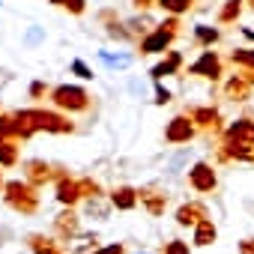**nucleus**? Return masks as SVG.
I'll list each match as a JSON object with an SVG mask.
<instances>
[{
    "instance_id": "obj_1",
    "label": "nucleus",
    "mask_w": 254,
    "mask_h": 254,
    "mask_svg": "<svg viewBox=\"0 0 254 254\" xmlns=\"http://www.w3.org/2000/svg\"><path fill=\"white\" fill-rule=\"evenodd\" d=\"M36 132L69 135V132H75V123L63 114L42 111V108H24V111L12 114V138H30Z\"/></svg>"
},
{
    "instance_id": "obj_2",
    "label": "nucleus",
    "mask_w": 254,
    "mask_h": 254,
    "mask_svg": "<svg viewBox=\"0 0 254 254\" xmlns=\"http://www.w3.org/2000/svg\"><path fill=\"white\" fill-rule=\"evenodd\" d=\"M218 159L221 162H254V120L242 117L236 123L227 126V132L221 138V147H218Z\"/></svg>"
},
{
    "instance_id": "obj_3",
    "label": "nucleus",
    "mask_w": 254,
    "mask_h": 254,
    "mask_svg": "<svg viewBox=\"0 0 254 254\" xmlns=\"http://www.w3.org/2000/svg\"><path fill=\"white\" fill-rule=\"evenodd\" d=\"M3 200L9 209L21 215H33L39 209V189H33L27 180H9L3 186Z\"/></svg>"
},
{
    "instance_id": "obj_4",
    "label": "nucleus",
    "mask_w": 254,
    "mask_h": 254,
    "mask_svg": "<svg viewBox=\"0 0 254 254\" xmlns=\"http://www.w3.org/2000/svg\"><path fill=\"white\" fill-rule=\"evenodd\" d=\"M51 102H54V108H60V111H69V114H84V111H90V93L84 90V87H78V84H60V87H54L51 90Z\"/></svg>"
},
{
    "instance_id": "obj_5",
    "label": "nucleus",
    "mask_w": 254,
    "mask_h": 254,
    "mask_svg": "<svg viewBox=\"0 0 254 254\" xmlns=\"http://www.w3.org/2000/svg\"><path fill=\"white\" fill-rule=\"evenodd\" d=\"M177 33H180V21H177V18L162 21L150 36L141 39V54H162V51H168L171 42L177 39Z\"/></svg>"
},
{
    "instance_id": "obj_6",
    "label": "nucleus",
    "mask_w": 254,
    "mask_h": 254,
    "mask_svg": "<svg viewBox=\"0 0 254 254\" xmlns=\"http://www.w3.org/2000/svg\"><path fill=\"white\" fill-rule=\"evenodd\" d=\"M60 177H63L60 168H54V165H48V162H42V159H30V162H24V180H27L33 189H42L45 183L60 180Z\"/></svg>"
},
{
    "instance_id": "obj_7",
    "label": "nucleus",
    "mask_w": 254,
    "mask_h": 254,
    "mask_svg": "<svg viewBox=\"0 0 254 254\" xmlns=\"http://www.w3.org/2000/svg\"><path fill=\"white\" fill-rule=\"evenodd\" d=\"M189 186H191L194 191H200V194L212 191V189L218 186L215 165H209V162H194V165L189 168Z\"/></svg>"
},
{
    "instance_id": "obj_8",
    "label": "nucleus",
    "mask_w": 254,
    "mask_h": 254,
    "mask_svg": "<svg viewBox=\"0 0 254 254\" xmlns=\"http://www.w3.org/2000/svg\"><path fill=\"white\" fill-rule=\"evenodd\" d=\"M194 123H191V117L189 114H177L171 123H168V129H165V141L168 144H189L191 138H194Z\"/></svg>"
},
{
    "instance_id": "obj_9",
    "label": "nucleus",
    "mask_w": 254,
    "mask_h": 254,
    "mask_svg": "<svg viewBox=\"0 0 254 254\" xmlns=\"http://www.w3.org/2000/svg\"><path fill=\"white\" fill-rule=\"evenodd\" d=\"M221 69H224V63H221V57H218L215 51H203V54L189 66L191 75H200V78H209V81H218V78H221Z\"/></svg>"
},
{
    "instance_id": "obj_10",
    "label": "nucleus",
    "mask_w": 254,
    "mask_h": 254,
    "mask_svg": "<svg viewBox=\"0 0 254 254\" xmlns=\"http://www.w3.org/2000/svg\"><path fill=\"white\" fill-rule=\"evenodd\" d=\"M138 203H141L150 215H165L168 191L159 189V186H144V189H138Z\"/></svg>"
},
{
    "instance_id": "obj_11",
    "label": "nucleus",
    "mask_w": 254,
    "mask_h": 254,
    "mask_svg": "<svg viewBox=\"0 0 254 254\" xmlns=\"http://www.w3.org/2000/svg\"><path fill=\"white\" fill-rule=\"evenodd\" d=\"M209 218V209H206V203H200V200H189V203H183L180 209H177V224L180 227H197L200 221H206Z\"/></svg>"
},
{
    "instance_id": "obj_12",
    "label": "nucleus",
    "mask_w": 254,
    "mask_h": 254,
    "mask_svg": "<svg viewBox=\"0 0 254 254\" xmlns=\"http://www.w3.org/2000/svg\"><path fill=\"white\" fill-rule=\"evenodd\" d=\"M54 233H57L60 239L72 242V239L81 233V218H78V212H75V209H63V212H57V215H54Z\"/></svg>"
},
{
    "instance_id": "obj_13",
    "label": "nucleus",
    "mask_w": 254,
    "mask_h": 254,
    "mask_svg": "<svg viewBox=\"0 0 254 254\" xmlns=\"http://www.w3.org/2000/svg\"><path fill=\"white\" fill-rule=\"evenodd\" d=\"M189 117H191V123H194V129H206V132L212 129V132H218V126H221L218 111L209 108V105H197V108H191Z\"/></svg>"
},
{
    "instance_id": "obj_14",
    "label": "nucleus",
    "mask_w": 254,
    "mask_h": 254,
    "mask_svg": "<svg viewBox=\"0 0 254 254\" xmlns=\"http://www.w3.org/2000/svg\"><path fill=\"white\" fill-rule=\"evenodd\" d=\"M57 200H60L66 209H72V206L81 200V186H78V180H72L69 174H63V177L57 180Z\"/></svg>"
},
{
    "instance_id": "obj_15",
    "label": "nucleus",
    "mask_w": 254,
    "mask_h": 254,
    "mask_svg": "<svg viewBox=\"0 0 254 254\" xmlns=\"http://www.w3.org/2000/svg\"><path fill=\"white\" fill-rule=\"evenodd\" d=\"M224 99L230 102H248L251 99V84L245 75H233L230 81H224Z\"/></svg>"
},
{
    "instance_id": "obj_16",
    "label": "nucleus",
    "mask_w": 254,
    "mask_h": 254,
    "mask_svg": "<svg viewBox=\"0 0 254 254\" xmlns=\"http://www.w3.org/2000/svg\"><path fill=\"white\" fill-rule=\"evenodd\" d=\"M111 206H117V209H123V212L135 209V206H138V189H132V186H117V189L111 191Z\"/></svg>"
},
{
    "instance_id": "obj_17",
    "label": "nucleus",
    "mask_w": 254,
    "mask_h": 254,
    "mask_svg": "<svg viewBox=\"0 0 254 254\" xmlns=\"http://www.w3.org/2000/svg\"><path fill=\"white\" fill-rule=\"evenodd\" d=\"M180 66H183V54H180V51H171L162 63H156V66L150 69V75H153V81H162V78H168V75H177Z\"/></svg>"
},
{
    "instance_id": "obj_18",
    "label": "nucleus",
    "mask_w": 254,
    "mask_h": 254,
    "mask_svg": "<svg viewBox=\"0 0 254 254\" xmlns=\"http://www.w3.org/2000/svg\"><path fill=\"white\" fill-rule=\"evenodd\" d=\"M27 245H30L33 254H63L60 242L51 239V236H45V233H30L27 236Z\"/></svg>"
},
{
    "instance_id": "obj_19",
    "label": "nucleus",
    "mask_w": 254,
    "mask_h": 254,
    "mask_svg": "<svg viewBox=\"0 0 254 254\" xmlns=\"http://www.w3.org/2000/svg\"><path fill=\"white\" fill-rule=\"evenodd\" d=\"M218 239V227L212 224V218H206V221H200L197 227H194V233H191V242L194 245H200V248H206V245H212Z\"/></svg>"
},
{
    "instance_id": "obj_20",
    "label": "nucleus",
    "mask_w": 254,
    "mask_h": 254,
    "mask_svg": "<svg viewBox=\"0 0 254 254\" xmlns=\"http://www.w3.org/2000/svg\"><path fill=\"white\" fill-rule=\"evenodd\" d=\"M96 242H99L96 233H78V236L72 239V254H96V251H99Z\"/></svg>"
},
{
    "instance_id": "obj_21",
    "label": "nucleus",
    "mask_w": 254,
    "mask_h": 254,
    "mask_svg": "<svg viewBox=\"0 0 254 254\" xmlns=\"http://www.w3.org/2000/svg\"><path fill=\"white\" fill-rule=\"evenodd\" d=\"M218 39H221L218 27H209V24H197V27H194V42H197V45H203V48H212Z\"/></svg>"
},
{
    "instance_id": "obj_22",
    "label": "nucleus",
    "mask_w": 254,
    "mask_h": 254,
    "mask_svg": "<svg viewBox=\"0 0 254 254\" xmlns=\"http://www.w3.org/2000/svg\"><path fill=\"white\" fill-rule=\"evenodd\" d=\"M242 3H245V0H224V6L218 9V24H230V21H236L239 12H242Z\"/></svg>"
},
{
    "instance_id": "obj_23",
    "label": "nucleus",
    "mask_w": 254,
    "mask_h": 254,
    "mask_svg": "<svg viewBox=\"0 0 254 254\" xmlns=\"http://www.w3.org/2000/svg\"><path fill=\"white\" fill-rule=\"evenodd\" d=\"M84 212H87V215H96L99 221H105L108 212H111V206H108L105 197H90V200H84Z\"/></svg>"
},
{
    "instance_id": "obj_24",
    "label": "nucleus",
    "mask_w": 254,
    "mask_h": 254,
    "mask_svg": "<svg viewBox=\"0 0 254 254\" xmlns=\"http://www.w3.org/2000/svg\"><path fill=\"white\" fill-rule=\"evenodd\" d=\"M18 162V147L15 141H3L0 144V168H12Z\"/></svg>"
},
{
    "instance_id": "obj_25",
    "label": "nucleus",
    "mask_w": 254,
    "mask_h": 254,
    "mask_svg": "<svg viewBox=\"0 0 254 254\" xmlns=\"http://www.w3.org/2000/svg\"><path fill=\"white\" fill-rule=\"evenodd\" d=\"M230 63L245 66L248 72H254V48H236V51H230Z\"/></svg>"
},
{
    "instance_id": "obj_26",
    "label": "nucleus",
    "mask_w": 254,
    "mask_h": 254,
    "mask_svg": "<svg viewBox=\"0 0 254 254\" xmlns=\"http://www.w3.org/2000/svg\"><path fill=\"white\" fill-rule=\"evenodd\" d=\"M159 6L177 18V15H183V12H189L194 6V0H159Z\"/></svg>"
},
{
    "instance_id": "obj_27",
    "label": "nucleus",
    "mask_w": 254,
    "mask_h": 254,
    "mask_svg": "<svg viewBox=\"0 0 254 254\" xmlns=\"http://www.w3.org/2000/svg\"><path fill=\"white\" fill-rule=\"evenodd\" d=\"M81 186V200H90V197H102V186L93 180V177H81L78 180Z\"/></svg>"
},
{
    "instance_id": "obj_28",
    "label": "nucleus",
    "mask_w": 254,
    "mask_h": 254,
    "mask_svg": "<svg viewBox=\"0 0 254 254\" xmlns=\"http://www.w3.org/2000/svg\"><path fill=\"white\" fill-rule=\"evenodd\" d=\"M48 3H54L60 9H69L72 15H84V9H87V0H48Z\"/></svg>"
},
{
    "instance_id": "obj_29",
    "label": "nucleus",
    "mask_w": 254,
    "mask_h": 254,
    "mask_svg": "<svg viewBox=\"0 0 254 254\" xmlns=\"http://www.w3.org/2000/svg\"><path fill=\"white\" fill-rule=\"evenodd\" d=\"M189 162V150H183L180 156H174L171 159V165H168V177H180V171H183V165Z\"/></svg>"
},
{
    "instance_id": "obj_30",
    "label": "nucleus",
    "mask_w": 254,
    "mask_h": 254,
    "mask_svg": "<svg viewBox=\"0 0 254 254\" xmlns=\"http://www.w3.org/2000/svg\"><path fill=\"white\" fill-rule=\"evenodd\" d=\"M99 57H102V63H108V66H120V69H126V66L132 63L129 54H117V57H114V54H99Z\"/></svg>"
},
{
    "instance_id": "obj_31",
    "label": "nucleus",
    "mask_w": 254,
    "mask_h": 254,
    "mask_svg": "<svg viewBox=\"0 0 254 254\" xmlns=\"http://www.w3.org/2000/svg\"><path fill=\"white\" fill-rule=\"evenodd\" d=\"M165 254H191V251H189V242H183V239H171V242L165 245Z\"/></svg>"
},
{
    "instance_id": "obj_32",
    "label": "nucleus",
    "mask_w": 254,
    "mask_h": 254,
    "mask_svg": "<svg viewBox=\"0 0 254 254\" xmlns=\"http://www.w3.org/2000/svg\"><path fill=\"white\" fill-rule=\"evenodd\" d=\"M12 141V117H0V144Z\"/></svg>"
},
{
    "instance_id": "obj_33",
    "label": "nucleus",
    "mask_w": 254,
    "mask_h": 254,
    "mask_svg": "<svg viewBox=\"0 0 254 254\" xmlns=\"http://www.w3.org/2000/svg\"><path fill=\"white\" fill-rule=\"evenodd\" d=\"M72 72H75L78 78H84V81H90V78H93V69H90L84 60H72Z\"/></svg>"
},
{
    "instance_id": "obj_34",
    "label": "nucleus",
    "mask_w": 254,
    "mask_h": 254,
    "mask_svg": "<svg viewBox=\"0 0 254 254\" xmlns=\"http://www.w3.org/2000/svg\"><path fill=\"white\" fill-rule=\"evenodd\" d=\"M171 102V90L162 87V81H156V105H168Z\"/></svg>"
},
{
    "instance_id": "obj_35",
    "label": "nucleus",
    "mask_w": 254,
    "mask_h": 254,
    "mask_svg": "<svg viewBox=\"0 0 254 254\" xmlns=\"http://www.w3.org/2000/svg\"><path fill=\"white\" fill-rule=\"evenodd\" d=\"M239 254H254V236H248V239L239 242Z\"/></svg>"
},
{
    "instance_id": "obj_36",
    "label": "nucleus",
    "mask_w": 254,
    "mask_h": 254,
    "mask_svg": "<svg viewBox=\"0 0 254 254\" xmlns=\"http://www.w3.org/2000/svg\"><path fill=\"white\" fill-rule=\"evenodd\" d=\"M96 254H123V245H120V242H114V245H105V248H99Z\"/></svg>"
},
{
    "instance_id": "obj_37",
    "label": "nucleus",
    "mask_w": 254,
    "mask_h": 254,
    "mask_svg": "<svg viewBox=\"0 0 254 254\" xmlns=\"http://www.w3.org/2000/svg\"><path fill=\"white\" fill-rule=\"evenodd\" d=\"M42 93H45V84H42V81H33V84H30V96H33V99H39Z\"/></svg>"
},
{
    "instance_id": "obj_38",
    "label": "nucleus",
    "mask_w": 254,
    "mask_h": 254,
    "mask_svg": "<svg viewBox=\"0 0 254 254\" xmlns=\"http://www.w3.org/2000/svg\"><path fill=\"white\" fill-rule=\"evenodd\" d=\"M39 39H42V30H39V27H33V30L27 33V42H39Z\"/></svg>"
},
{
    "instance_id": "obj_39",
    "label": "nucleus",
    "mask_w": 254,
    "mask_h": 254,
    "mask_svg": "<svg viewBox=\"0 0 254 254\" xmlns=\"http://www.w3.org/2000/svg\"><path fill=\"white\" fill-rule=\"evenodd\" d=\"M156 3H159V0H156ZM135 6H138V9H150L153 0H135Z\"/></svg>"
},
{
    "instance_id": "obj_40",
    "label": "nucleus",
    "mask_w": 254,
    "mask_h": 254,
    "mask_svg": "<svg viewBox=\"0 0 254 254\" xmlns=\"http://www.w3.org/2000/svg\"><path fill=\"white\" fill-rule=\"evenodd\" d=\"M242 75H245V78H248V84L254 87V72H242Z\"/></svg>"
},
{
    "instance_id": "obj_41",
    "label": "nucleus",
    "mask_w": 254,
    "mask_h": 254,
    "mask_svg": "<svg viewBox=\"0 0 254 254\" xmlns=\"http://www.w3.org/2000/svg\"><path fill=\"white\" fill-rule=\"evenodd\" d=\"M3 186H6V183H3V171H0V191H3Z\"/></svg>"
},
{
    "instance_id": "obj_42",
    "label": "nucleus",
    "mask_w": 254,
    "mask_h": 254,
    "mask_svg": "<svg viewBox=\"0 0 254 254\" xmlns=\"http://www.w3.org/2000/svg\"><path fill=\"white\" fill-rule=\"evenodd\" d=\"M251 9H254V0H251Z\"/></svg>"
},
{
    "instance_id": "obj_43",
    "label": "nucleus",
    "mask_w": 254,
    "mask_h": 254,
    "mask_svg": "<svg viewBox=\"0 0 254 254\" xmlns=\"http://www.w3.org/2000/svg\"><path fill=\"white\" fill-rule=\"evenodd\" d=\"M138 254H147V251H138Z\"/></svg>"
}]
</instances>
